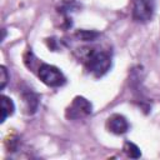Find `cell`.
Returning <instances> with one entry per match:
<instances>
[{"label": "cell", "mask_w": 160, "mask_h": 160, "mask_svg": "<svg viewBox=\"0 0 160 160\" xmlns=\"http://www.w3.org/2000/svg\"><path fill=\"white\" fill-rule=\"evenodd\" d=\"M85 62L89 71L92 72L95 76H102L111 66V59L109 54L104 51H90L86 56Z\"/></svg>", "instance_id": "cell-1"}, {"label": "cell", "mask_w": 160, "mask_h": 160, "mask_svg": "<svg viewBox=\"0 0 160 160\" xmlns=\"http://www.w3.org/2000/svg\"><path fill=\"white\" fill-rule=\"evenodd\" d=\"M38 75H39L40 80L44 84H46L48 86L58 88L66 82V78L64 76V74L60 71V69H58L54 65L41 64L38 70Z\"/></svg>", "instance_id": "cell-2"}, {"label": "cell", "mask_w": 160, "mask_h": 160, "mask_svg": "<svg viewBox=\"0 0 160 160\" xmlns=\"http://www.w3.org/2000/svg\"><path fill=\"white\" fill-rule=\"evenodd\" d=\"M155 12V0H134L132 19L138 22L151 20Z\"/></svg>", "instance_id": "cell-3"}, {"label": "cell", "mask_w": 160, "mask_h": 160, "mask_svg": "<svg viewBox=\"0 0 160 160\" xmlns=\"http://www.w3.org/2000/svg\"><path fill=\"white\" fill-rule=\"evenodd\" d=\"M92 112V105L89 100H86L82 96H76L71 105L66 110V116L69 119H79L84 118Z\"/></svg>", "instance_id": "cell-4"}, {"label": "cell", "mask_w": 160, "mask_h": 160, "mask_svg": "<svg viewBox=\"0 0 160 160\" xmlns=\"http://www.w3.org/2000/svg\"><path fill=\"white\" fill-rule=\"evenodd\" d=\"M108 129L116 135H121L129 130V122L122 115L114 114L108 119Z\"/></svg>", "instance_id": "cell-5"}, {"label": "cell", "mask_w": 160, "mask_h": 160, "mask_svg": "<svg viewBox=\"0 0 160 160\" xmlns=\"http://www.w3.org/2000/svg\"><path fill=\"white\" fill-rule=\"evenodd\" d=\"M15 111V105H14V101L5 96V95H1V122H4L6 120L8 116L12 115Z\"/></svg>", "instance_id": "cell-6"}, {"label": "cell", "mask_w": 160, "mask_h": 160, "mask_svg": "<svg viewBox=\"0 0 160 160\" xmlns=\"http://www.w3.org/2000/svg\"><path fill=\"white\" fill-rule=\"evenodd\" d=\"M124 151L128 154V156L132 158V159H138L141 156V151L140 149L134 144V142H130V141H126L124 144Z\"/></svg>", "instance_id": "cell-7"}, {"label": "cell", "mask_w": 160, "mask_h": 160, "mask_svg": "<svg viewBox=\"0 0 160 160\" xmlns=\"http://www.w3.org/2000/svg\"><path fill=\"white\" fill-rule=\"evenodd\" d=\"M25 101L28 104L29 111L31 110V112H34L38 108V98L32 92H28V95H25Z\"/></svg>", "instance_id": "cell-8"}, {"label": "cell", "mask_w": 160, "mask_h": 160, "mask_svg": "<svg viewBox=\"0 0 160 160\" xmlns=\"http://www.w3.org/2000/svg\"><path fill=\"white\" fill-rule=\"evenodd\" d=\"M10 76H9V72L6 70V68L4 65L0 66V90H4L8 81H9Z\"/></svg>", "instance_id": "cell-9"}, {"label": "cell", "mask_w": 160, "mask_h": 160, "mask_svg": "<svg viewBox=\"0 0 160 160\" xmlns=\"http://www.w3.org/2000/svg\"><path fill=\"white\" fill-rule=\"evenodd\" d=\"M80 39L85 40V41H90V40H94L99 34L98 32H94V31H86V30H82V31H79L76 34Z\"/></svg>", "instance_id": "cell-10"}]
</instances>
